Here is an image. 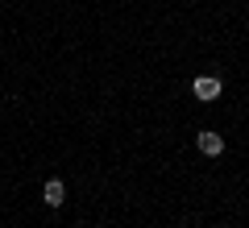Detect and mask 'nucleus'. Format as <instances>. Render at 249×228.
<instances>
[{"label":"nucleus","mask_w":249,"mask_h":228,"mask_svg":"<svg viewBox=\"0 0 249 228\" xmlns=\"http://www.w3.org/2000/svg\"><path fill=\"white\" fill-rule=\"evenodd\" d=\"M199 149H204L208 158H216V154H224V137L220 133H199Z\"/></svg>","instance_id":"3"},{"label":"nucleus","mask_w":249,"mask_h":228,"mask_svg":"<svg viewBox=\"0 0 249 228\" xmlns=\"http://www.w3.org/2000/svg\"><path fill=\"white\" fill-rule=\"evenodd\" d=\"M42 199L50 203V208H62V199H67V187H62L58 178H50V183L42 187Z\"/></svg>","instance_id":"2"},{"label":"nucleus","mask_w":249,"mask_h":228,"mask_svg":"<svg viewBox=\"0 0 249 228\" xmlns=\"http://www.w3.org/2000/svg\"><path fill=\"white\" fill-rule=\"evenodd\" d=\"M191 91H196V100H216L220 96V79H216V75H199V79L191 83Z\"/></svg>","instance_id":"1"}]
</instances>
